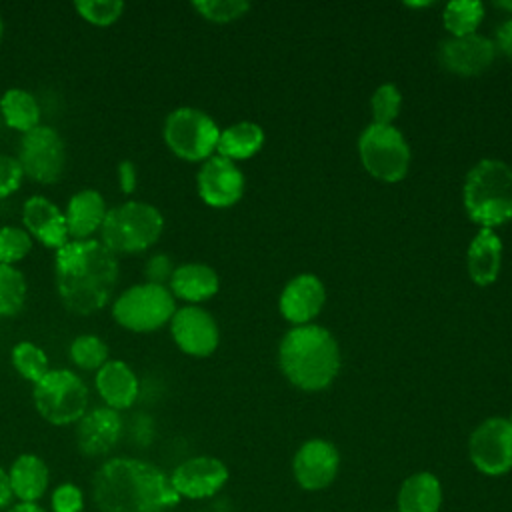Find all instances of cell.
<instances>
[{
    "label": "cell",
    "mask_w": 512,
    "mask_h": 512,
    "mask_svg": "<svg viewBox=\"0 0 512 512\" xmlns=\"http://www.w3.org/2000/svg\"><path fill=\"white\" fill-rule=\"evenodd\" d=\"M120 264L100 240H70L54 252V282L62 306L78 316L106 308L118 286Z\"/></svg>",
    "instance_id": "cell-1"
},
{
    "label": "cell",
    "mask_w": 512,
    "mask_h": 512,
    "mask_svg": "<svg viewBox=\"0 0 512 512\" xmlns=\"http://www.w3.org/2000/svg\"><path fill=\"white\" fill-rule=\"evenodd\" d=\"M92 496L102 512H162L180 496L158 466L140 458H110L92 478Z\"/></svg>",
    "instance_id": "cell-2"
},
{
    "label": "cell",
    "mask_w": 512,
    "mask_h": 512,
    "mask_svg": "<svg viewBox=\"0 0 512 512\" xmlns=\"http://www.w3.org/2000/svg\"><path fill=\"white\" fill-rule=\"evenodd\" d=\"M284 376L298 388L314 392L332 384L340 370V348L334 336L316 324L294 326L278 350Z\"/></svg>",
    "instance_id": "cell-3"
},
{
    "label": "cell",
    "mask_w": 512,
    "mask_h": 512,
    "mask_svg": "<svg viewBox=\"0 0 512 512\" xmlns=\"http://www.w3.org/2000/svg\"><path fill=\"white\" fill-rule=\"evenodd\" d=\"M464 208L480 228L494 230L512 220V168L502 160L484 158L464 180Z\"/></svg>",
    "instance_id": "cell-4"
},
{
    "label": "cell",
    "mask_w": 512,
    "mask_h": 512,
    "mask_svg": "<svg viewBox=\"0 0 512 512\" xmlns=\"http://www.w3.org/2000/svg\"><path fill=\"white\" fill-rule=\"evenodd\" d=\"M164 232L162 212L144 200L128 198L108 208L100 228V242L116 256L142 254L150 250Z\"/></svg>",
    "instance_id": "cell-5"
},
{
    "label": "cell",
    "mask_w": 512,
    "mask_h": 512,
    "mask_svg": "<svg viewBox=\"0 0 512 512\" xmlns=\"http://www.w3.org/2000/svg\"><path fill=\"white\" fill-rule=\"evenodd\" d=\"M36 412L54 426L76 424L88 410L90 392L82 376L72 368H50L32 384Z\"/></svg>",
    "instance_id": "cell-6"
},
{
    "label": "cell",
    "mask_w": 512,
    "mask_h": 512,
    "mask_svg": "<svg viewBox=\"0 0 512 512\" xmlns=\"http://www.w3.org/2000/svg\"><path fill=\"white\" fill-rule=\"evenodd\" d=\"M176 308V298L168 286L138 282L112 300V318L128 332L148 334L170 324Z\"/></svg>",
    "instance_id": "cell-7"
},
{
    "label": "cell",
    "mask_w": 512,
    "mask_h": 512,
    "mask_svg": "<svg viewBox=\"0 0 512 512\" xmlns=\"http://www.w3.org/2000/svg\"><path fill=\"white\" fill-rule=\"evenodd\" d=\"M162 138L176 158L206 162L216 154L220 128L208 112L194 106H178L166 116Z\"/></svg>",
    "instance_id": "cell-8"
},
{
    "label": "cell",
    "mask_w": 512,
    "mask_h": 512,
    "mask_svg": "<svg viewBox=\"0 0 512 512\" xmlns=\"http://www.w3.org/2000/svg\"><path fill=\"white\" fill-rule=\"evenodd\" d=\"M358 152L364 168L382 182H398L410 168L406 138L392 124H370L358 138Z\"/></svg>",
    "instance_id": "cell-9"
},
{
    "label": "cell",
    "mask_w": 512,
    "mask_h": 512,
    "mask_svg": "<svg viewBox=\"0 0 512 512\" xmlns=\"http://www.w3.org/2000/svg\"><path fill=\"white\" fill-rule=\"evenodd\" d=\"M22 172L36 184H56L66 168V144L62 134L48 124H40L20 136L16 154Z\"/></svg>",
    "instance_id": "cell-10"
},
{
    "label": "cell",
    "mask_w": 512,
    "mask_h": 512,
    "mask_svg": "<svg viewBox=\"0 0 512 512\" xmlns=\"http://www.w3.org/2000/svg\"><path fill=\"white\" fill-rule=\"evenodd\" d=\"M470 460L488 474L500 476L512 468V424L504 418L484 420L470 436Z\"/></svg>",
    "instance_id": "cell-11"
},
{
    "label": "cell",
    "mask_w": 512,
    "mask_h": 512,
    "mask_svg": "<svg viewBox=\"0 0 512 512\" xmlns=\"http://www.w3.org/2000/svg\"><path fill=\"white\" fill-rule=\"evenodd\" d=\"M168 326L174 344L188 356L206 358L218 348V324L214 316L202 306L184 304L176 308Z\"/></svg>",
    "instance_id": "cell-12"
},
{
    "label": "cell",
    "mask_w": 512,
    "mask_h": 512,
    "mask_svg": "<svg viewBox=\"0 0 512 512\" xmlns=\"http://www.w3.org/2000/svg\"><path fill=\"white\" fill-rule=\"evenodd\" d=\"M198 196L212 208L234 206L244 194V174L236 162L218 154L202 162L196 174Z\"/></svg>",
    "instance_id": "cell-13"
},
{
    "label": "cell",
    "mask_w": 512,
    "mask_h": 512,
    "mask_svg": "<svg viewBox=\"0 0 512 512\" xmlns=\"http://www.w3.org/2000/svg\"><path fill=\"white\" fill-rule=\"evenodd\" d=\"M22 228L32 236L34 242L50 250H60L70 242L64 210L42 194H32L22 204Z\"/></svg>",
    "instance_id": "cell-14"
},
{
    "label": "cell",
    "mask_w": 512,
    "mask_h": 512,
    "mask_svg": "<svg viewBox=\"0 0 512 512\" xmlns=\"http://www.w3.org/2000/svg\"><path fill=\"white\" fill-rule=\"evenodd\" d=\"M74 426L78 450L90 458L108 454L120 442L124 432V420L120 412L104 404L88 408Z\"/></svg>",
    "instance_id": "cell-15"
},
{
    "label": "cell",
    "mask_w": 512,
    "mask_h": 512,
    "mask_svg": "<svg viewBox=\"0 0 512 512\" xmlns=\"http://www.w3.org/2000/svg\"><path fill=\"white\" fill-rule=\"evenodd\" d=\"M226 480L228 468L212 456L188 458L170 474V484L180 498H208L216 494Z\"/></svg>",
    "instance_id": "cell-16"
},
{
    "label": "cell",
    "mask_w": 512,
    "mask_h": 512,
    "mask_svg": "<svg viewBox=\"0 0 512 512\" xmlns=\"http://www.w3.org/2000/svg\"><path fill=\"white\" fill-rule=\"evenodd\" d=\"M496 56V46L480 34L448 38L440 44V64L458 76H476L490 68Z\"/></svg>",
    "instance_id": "cell-17"
},
{
    "label": "cell",
    "mask_w": 512,
    "mask_h": 512,
    "mask_svg": "<svg viewBox=\"0 0 512 512\" xmlns=\"http://www.w3.org/2000/svg\"><path fill=\"white\" fill-rule=\"evenodd\" d=\"M340 456L334 444L328 440H308L300 446L294 456V476L298 484L306 490L326 488L338 472Z\"/></svg>",
    "instance_id": "cell-18"
},
{
    "label": "cell",
    "mask_w": 512,
    "mask_h": 512,
    "mask_svg": "<svg viewBox=\"0 0 512 512\" xmlns=\"http://www.w3.org/2000/svg\"><path fill=\"white\" fill-rule=\"evenodd\" d=\"M326 302V290L318 276L298 274L280 294V312L294 326L312 324Z\"/></svg>",
    "instance_id": "cell-19"
},
{
    "label": "cell",
    "mask_w": 512,
    "mask_h": 512,
    "mask_svg": "<svg viewBox=\"0 0 512 512\" xmlns=\"http://www.w3.org/2000/svg\"><path fill=\"white\" fill-rule=\"evenodd\" d=\"M94 388L104 406L122 412L138 400L140 380L128 362L110 358L94 372Z\"/></svg>",
    "instance_id": "cell-20"
},
{
    "label": "cell",
    "mask_w": 512,
    "mask_h": 512,
    "mask_svg": "<svg viewBox=\"0 0 512 512\" xmlns=\"http://www.w3.org/2000/svg\"><path fill=\"white\" fill-rule=\"evenodd\" d=\"M106 198L96 188L76 190L64 208L66 228L70 240H92L100 234V228L108 214Z\"/></svg>",
    "instance_id": "cell-21"
},
{
    "label": "cell",
    "mask_w": 512,
    "mask_h": 512,
    "mask_svg": "<svg viewBox=\"0 0 512 512\" xmlns=\"http://www.w3.org/2000/svg\"><path fill=\"white\" fill-rule=\"evenodd\" d=\"M220 288V278L216 270L202 262H186L174 268L168 282V290L176 300L200 306L210 300Z\"/></svg>",
    "instance_id": "cell-22"
},
{
    "label": "cell",
    "mask_w": 512,
    "mask_h": 512,
    "mask_svg": "<svg viewBox=\"0 0 512 512\" xmlns=\"http://www.w3.org/2000/svg\"><path fill=\"white\" fill-rule=\"evenodd\" d=\"M468 274L478 286H488L498 278L502 266V240L490 228H480L468 246Z\"/></svg>",
    "instance_id": "cell-23"
},
{
    "label": "cell",
    "mask_w": 512,
    "mask_h": 512,
    "mask_svg": "<svg viewBox=\"0 0 512 512\" xmlns=\"http://www.w3.org/2000/svg\"><path fill=\"white\" fill-rule=\"evenodd\" d=\"M8 478H10L12 494L20 502H36L44 496L48 488L50 472L46 462L40 456L20 454L8 470Z\"/></svg>",
    "instance_id": "cell-24"
},
{
    "label": "cell",
    "mask_w": 512,
    "mask_h": 512,
    "mask_svg": "<svg viewBox=\"0 0 512 512\" xmlns=\"http://www.w3.org/2000/svg\"><path fill=\"white\" fill-rule=\"evenodd\" d=\"M0 116L4 124L20 136L42 124V108L36 96L30 90L18 86L4 90L0 96Z\"/></svg>",
    "instance_id": "cell-25"
},
{
    "label": "cell",
    "mask_w": 512,
    "mask_h": 512,
    "mask_svg": "<svg viewBox=\"0 0 512 512\" xmlns=\"http://www.w3.org/2000/svg\"><path fill=\"white\" fill-rule=\"evenodd\" d=\"M262 146H264V130L260 128V124L242 120V122L230 124L228 128L220 130L216 154L222 158H228L232 162L248 160Z\"/></svg>",
    "instance_id": "cell-26"
},
{
    "label": "cell",
    "mask_w": 512,
    "mask_h": 512,
    "mask_svg": "<svg viewBox=\"0 0 512 512\" xmlns=\"http://www.w3.org/2000/svg\"><path fill=\"white\" fill-rule=\"evenodd\" d=\"M442 488L434 474L418 472L404 480L398 492L400 512H438Z\"/></svg>",
    "instance_id": "cell-27"
},
{
    "label": "cell",
    "mask_w": 512,
    "mask_h": 512,
    "mask_svg": "<svg viewBox=\"0 0 512 512\" xmlns=\"http://www.w3.org/2000/svg\"><path fill=\"white\" fill-rule=\"evenodd\" d=\"M68 358L74 368L82 372H96L110 360V348L98 334L84 332L72 338Z\"/></svg>",
    "instance_id": "cell-28"
},
{
    "label": "cell",
    "mask_w": 512,
    "mask_h": 512,
    "mask_svg": "<svg viewBox=\"0 0 512 512\" xmlns=\"http://www.w3.org/2000/svg\"><path fill=\"white\" fill-rule=\"evenodd\" d=\"M10 364L20 374V378H24L30 384H36L50 370L46 350L32 340H20L12 346Z\"/></svg>",
    "instance_id": "cell-29"
},
{
    "label": "cell",
    "mask_w": 512,
    "mask_h": 512,
    "mask_svg": "<svg viewBox=\"0 0 512 512\" xmlns=\"http://www.w3.org/2000/svg\"><path fill=\"white\" fill-rule=\"evenodd\" d=\"M482 18H484V4L478 0H452L444 6V12H442L444 28L454 38L476 34Z\"/></svg>",
    "instance_id": "cell-30"
},
{
    "label": "cell",
    "mask_w": 512,
    "mask_h": 512,
    "mask_svg": "<svg viewBox=\"0 0 512 512\" xmlns=\"http://www.w3.org/2000/svg\"><path fill=\"white\" fill-rule=\"evenodd\" d=\"M28 298V282L18 266L0 264V316H16Z\"/></svg>",
    "instance_id": "cell-31"
},
{
    "label": "cell",
    "mask_w": 512,
    "mask_h": 512,
    "mask_svg": "<svg viewBox=\"0 0 512 512\" xmlns=\"http://www.w3.org/2000/svg\"><path fill=\"white\" fill-rule=\"evenodd\" d=\"M72 6L84 22L96 28H108L116 24L126 8L122 0H76Z\"/></svg>",
    "instance_id": "cell-32"
},
{
    "label": "cell",
    "mask_w": 512,
    "mask_h": 512,
    "mask_svg": "<svg viewBox=\"0 0 512 512\" xmlns=\"http://www.w3.org/2000/svg\"><path fill=\"white\" fill-rule=\"evenodd\" d=\"M32 246L34 240L22 226H0V264L16 266L32 252Z\"/></svg>",
    "instance_id": "cell-33"
},
{
    "label": "cell",
    "mask_w": 512,
    "mask_h": 512,
    "mask_svg": "<svg viewBox=\"0 0 512 512\" xmlns=\"http://www.w3.org/2000/svg\"><path fill=\"white\" fill-rule=\"evenodd\" d=\"M192 8L210 22L224 24L238 20L244 12L250 10V4L244 0H196L192 2Z\"/></svg>",
    "instance_id": "cell-34"
},
{
    "label": "cell",
    "mask_w": 512,
    "mask_h": 512,
    "mask_svg": "<svg viewBox=\"0 0 512 512\" xmlns=\"http://www.w3.org/2000/svg\"><path fill=\"white\" fill-rule=\"evenodd\" d=\"M402 104L400 90L394 84H382L376 88L370 100L372 108V122L374 124H392V120L398 116Z\"/></svg>",
    "instance_id": "cell-35"
},
{
    "label": "cell",
    "mask_w": 512,
    "mask_h": 512,
    "mask_svg": "<svg viewBox=\"0 0 512 512\" xmlns=\"http://www.w3.org/2000/svg\"><path fill=\"white\" fill-rule=\"evenodd\" d=\"M24 178L26 176L18 158L12 154H0V200H6L18 192Z\"/></svg>",
    "instance_id": "cell-36"
},
{
    "label": "cell",
    "mask_w": 512,
    "mask_h": 512,
    "mask_svg": "<svg viewBox=\"0 0 512 512\" xmlns=\"http://www.w3.org/2000/svg\"><path fill=\"white\" fill-rule=\"evenodd\" d=\"M174 262L168 254L164 252H156L152 254L144 268H142V274H144V282H150V284H160V286H168L170 278H172V272H174Z\"/></svg>",
    "instance_id": "cell-37"
},
{
    "label": "cell",
    "mask_w": 512,
    "mask_h": 512,
    "mask_svg": "<svg viewBox=\"0 0 512 512\" xmlns=\"http://www.w3.org/2000/svg\"><path fill=\"white\" fill-rule=\"evenodd\" d=\"M50 504L52 512H82V490L72 482H64L52 492Z\"/></svg>",
    "instance_id": "cell-38"
},
{
    "label": "cell",
    "mask_w": 512,
    "mask_h": 512,
    "mask_svg": "<svg viewBox=\"0 0 512 512\" xmlns=\"http://www.w3.org/2000/svg\"><path fill=\"white\" fill-rule=\"evenodd\" d=\"M116 174H118V186H120V192L124 196H132L136 186H138V170H136V164L128 158L120 160L118 166H116Z\"/></svg>",
    "instance_id": "cell-39"
},
{
    "label": "cell",
    "mask_w": 512,
    "mask_h": 512,
    "mask_svg": "<svg viewBox=\"0 0 512 512\" xmlns=\"http://www.w3.org/2000/svg\"><path fill=\"white\" fill-rule=\"evenodd\" d=\"M496 48H500L506 56L512 58V18L504 20L496 30Z\"/></svg>",
    "instance_id": "cell-40"
},
{
    "label": "cell",
    "mask_w": 512,
    "mask_h": 512,
    "mask_svg": "<svg viewBox=\"0 0 512 512\" xmlns=\"http://www.w3.org/2000/svg\"><path fill=\"white\" fill-rule=\"evenodd\" d=\"M14 494H12V488H10V478H8V470H4L0 466V510L8 508L10 502H12Z\"/></svg>",
    "instance_id": "cell-41"
},
{
    "label": "cell",
    "mask_w": 512,
    "mask_h": 512,
    "mask_svg": "<svg viewBox=\"0 0 512 512\" xmlns=\"http://www.w3.org/2000/svg\"><path fill=\"white\" fill-rule=\"evenodd\" d=\"M8 512H46V510L42 506H38L36 502H18V504L10 506Z\"/></svg>",
    "instance_id": "cell-42"
},
{
    "label": "cell",
    "mask_w": 512,
    "mask_h": 512,
    "mask_svg": "<svg viewBox=\"0 0 512 512\" xmlns=\"http://www.w3.org/2000/svg\"><path fill=\"white\" fill-rule=\"evenodd\" d=\"M496 6H498V8H504V10H508V12H512V2H496Z\"/></svg>",
    "instance_id": "cell-43"
},
{
    "label": "cell",
    "mask_w": 512,
    "mask_h": 512,
    "mask_svg": "<svg viewBox=\"0 0 512 512\" xmlns=\"http://www.w3.org/2000/svg\"><path fill=\"white\" fill-rule=\"evenodd\" d=\"M2 36H4V20L0 16V40H2Z\"/></svg>",
    "instance_id": "cell-44"
},
{
    "label": "cell",
    "mask_w": 512,
    "mask_h": 512,
    "mask_svg": "<svg viewBox=\"0 0 512 512\" xmlns=\"http://www.w3.org/2000/svg\"><path fill=\"white\" fill-rule=\"evenodd\" d=\"M510 424H512V416H510Z\"/></svg>",
    "instance_id": "cell-45"
}]
</instances>
